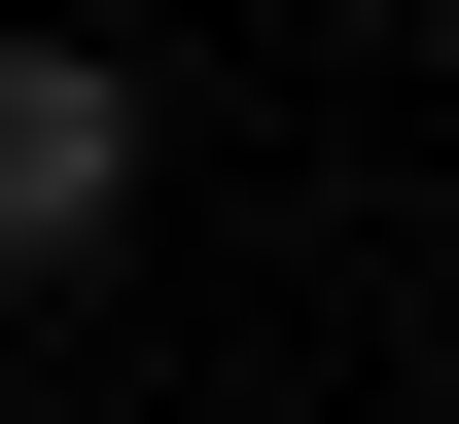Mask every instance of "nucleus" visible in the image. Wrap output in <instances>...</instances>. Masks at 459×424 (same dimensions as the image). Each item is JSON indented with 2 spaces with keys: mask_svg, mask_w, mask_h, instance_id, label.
Wrapping results in <instances>:
<instances>
[{
  "mask_svg": "<svg viewBox=\"0 0 459 424\" xmlns=\"http://www.w3.org/2000/svg\"><path fill=\"white\" fill-rule=\"evenodd\" d=\"M107 212H142V71H71V36H0V283H71Z\"/></svg>",
  "mask_w": 459,
  "mask_h": 424,
  "instance_id": "1",
  "label": "nucleus"
}]
</instances>
